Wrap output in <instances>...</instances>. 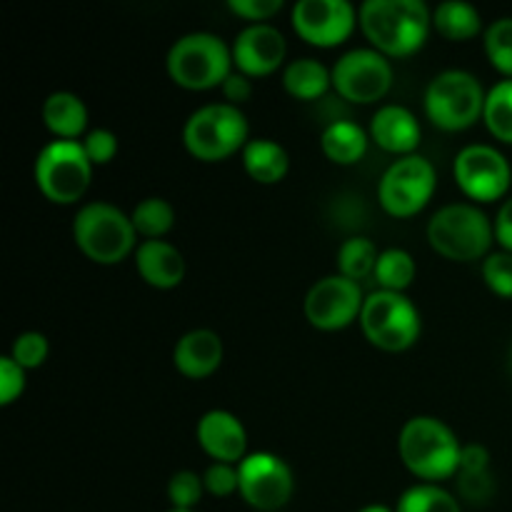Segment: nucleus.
<instances>
[{
    "label": "nucleus",
    "mask_w": 512,
    "mask_h": 512,
    "mask_svg": "<svg viewBox=\"0 0 512 512\" xmlns=\"http://www.w3.org/2000/svg\"><path fill=\"white\" fill-rule=\"evenodd\" d=\"M433 15L423 0H368L360 5V28L385 58H405L428 40Z\"/></svg>",
    "instance_id": "nucleus-1"
},
{
    "label": "nucleus",
    "mask_w": 512,
    "mask_h": 512,
    "mask_svg": "<svg viewBox=\"0 0 512 512\" xmlns=\"http://www.w3.org/2000/svg\"><path fill=\"white\" fill-rule=\"evenodd\" d=\"M398 450L400 460L415 478L438 485L440 480L458 475L463 445L443 420L418 415L400 430Z\"/></svg>",
    "instance_id": "nucleus-2"
},
{
    "label": "nucleus",
    "mask_w": 512,
    "mask_h": 512,
    "mask_svg": "<svg viewBox=\"0 0 512 512\" xmlns=\"http://www.w3.org/2000/svg\"><path fill=\"white\" fill-rule=\"evenodd\" d=\"M428 240L443 258L470 263L488 255L495 228L493 220L478 205L450 203L430 218Z\"/></svg>",
    "instance_id": "nucleus-3"
},
{
    "label": "nucleus",
    "mask_w": 512,
    "mask_h": 512,
    "mask_svg": "<svg viewBox=\"0 0 512 512\" xmlns=\"http://www.w3.org/2000/svg\"><path fill=\"white\" fill-rule=\"evenodd\" d=\"M233 73V50L213 33H188L168 50V75L188 90L218 88Z\"/></svg>",
    "instance_id": "nucleus-4"
},
{
    "label": "nucleus",
    "mask_w": 512,
    "mask_h": 512,
    "mask_svg": "<svg viewBox=\"0 0 512 512\" xmlns=\"http://www.w3.org/2000/svg\"><path fill=\"white\" fill-rule=\"evenodd\" d=\"M135 235L130 215L110 203H88L75 213V245L93 263L115 265L128 258L135 248Z\"/></svg>",
    "instance_id": "nucleus-5"
},
{
    "label": "nucleus",
    "mask_w": 512,
    "mask_h": 512,
    "mask_svg": "<svg viewBox=\"0 0 512 512\" xmlns=\"http://www.w3.org/2000/svg\"><path fill=\"white\" fill-rule=\"evenodd\" d=\"M248 118L230 103H210L195 110L183 130L185 148L205 163H218L243 150L248 140Z\"/></svg>",
    "instance_id": "nucleus-6"
},
{
    "label": "nucleus",
    "mask_w": 512,
    "mask_h": 512,
    "mask_svg": "<svg viewBox=\"0 0 512 512\" xmlns=\"http://www.w3.org/2000/svg\"><path fill=\"white\" fill-rule=\"evenodd\" d=\"M485 98L480 80L468 70H443L425 90V115L438 128L465 130L483 118Z\"/></svg>",
    "instance_id": "nucleus-7"
},
{
    "label": "nucleus",
    "mask_w": 512,
    "mask_h": 512,
    "mask_svg": "<svg viewBox=\"0 0 512 512\" xmlns=\"http://www.w3.org/2000/svg\"><path fill=\"white\" fill-rule=\"evenodd\" d=\"M93 178V163L78 140H53L35 158V183L40 193L58 205L80 200Z\"/></svg>",
    "instance_id": "nucleus-8"
},
{
    "label": "nucleus",
    "mask_w": 512,
    "mask_h": 512,
    "mask_svg": "<svg viewBox=\"0 0 512 512\" xmlns=\"http://www.w3.org/2000/svg\"><path fill=\"white\" fill-rule=\"evenodd\" d=\"M363 333L375 348L385 353L408 350L420 335V313L405 293L375 290L368 295L360 313Z\"/></svg>",
    "instance_id": "nucleus-9"
},
{
    "label": "nucleus",
    "mask_w": 512,
    "mask_h": 512,
    "mask_svg": "<svg viewBox=\"0 0 512 512\" xmlns=\"http://www.w3.org/2000/svg\"><path fill=\"white\" fill-rule=\"evenodd\" d=\"M435 185L438 178L433 163L423 155H405L395 160L380 178V205L395 218H413L430 203Z\"/></svg>",
    "instance_id": "nucleus-10"
},
{
    "label": "nucleus",
    "mask_w": 512,
    "mask_h": 512,
    "mask_svg": "<svg viewBox=\"0 0 512 512\" xmlns=\"http://www.w3.org/2000/svg\"><path fill=\"white\" fill-rule=\"evenodd\" d=\"M453 175L458 188L470 200L493 203L510 190L512 168L503 153L493 145H468L455 155Z\"/></svg>",
    "instance_id": "nucleus-11"
},
{
    "label": "nucleus",
    "mask_w": 512,
    "mask_h": 512,
    "mask_svg": "<svg viewBox=\"0 0 512 512\" xmlns=\"http://www.w3.org/2000/svg\"><path fill=\"white\" fill-rule=\"evenodd\" d=\"M333 85L350 103H375L393 85V65L380 50L355 48L333 65Z\"/></svg>",
    "instance_id": "nucleus-12"
},
{
    "label": "nucleus",
    "mask_w": 512,
    "mask_h": 512,
    "mask_svg": "<svg viewBox=\"0 0 512 512\" xmlns=\"http://www.w3.org/2000/svg\"><path fill=\"white\" fill-rule=\"evenodd\" d=\"M238 490L250 508L275 512L293 495V473L288 463L273 453H250L238 463Z\"/></svg>",
    "instance_id": "nucleus-13"
},
{
    "label": "nucleus",
    "mask_w": 512,
    "mask_h": 512,
    "mask_svg": "<svg viewBox=\"0 0 512 512\" xmlns=\"http://www.w3.org/2000/svg\"><path fill=\"white\" fill-rule=\"evenodd\" d=\"M290 18L295 33L310 45L333 48L353 35L358 10L348 0H298Z\"/></svg>",
    "instance_id": "nucleus-14"
},
{
    "label": "nucleus",
    "mask_w": 512,
    "mask_h": 512,
    "mask_svg": "<svg viewBox=\"0 0 512 512\" xmlns=\"http://www.w3.org/2000/svg\"><path fill=\"white\" fill-rule=\"evenodd\" d=\"M363 293L343 275L320 278L305 295V318L318 330H343L363 313Z\"/></svg>",
    "instance_id": "nucleus-15"
},
{
    "label": "nucleus",
    "mask_w": 512,
    "mask_h": 512,
    "mask_svg": "<svg viewBox=\"0 0 512 512\" xmlns=\"http://www.w3.org/2000/svg\"><path fill=\"white\" fill-rule=\"evenodd\" d=\"M233 65L248 78L270 75L285 60V35L275 25L253 23L238 33L233 43Z\"/></svg>",
    "instance_id": "nucleus-16"
},
{
    "label": "nucleus",
    "mask_w": 512,
    "mask_h": 512,
    "mask_svg": "<svg viewBox=\"0 0 512 512\" xmlns=\"http://www.w3.org/2000/svg\"><path fill=\"white\" fill-rule=\"evenodd\" d=\"M198 443L215 463H240L248 450V433L243 423L228 410H208L198 420Z\"/></svg>",
    "instance_id": "nucleus-17"
},
{
    "label": "nucleus",
    "mask_w": 512,
    "mask_h": 512,
    "mask_svg": "<svg viewBox=\"0 0 512 512\" xmlns=\"http://www.w3.org/2000/svg\"><path fill=\"white\" fill-rule=\"evenodd\" d=\"M173 363L185 378L200 380L213 375L223 363V340L208 328H198L185 333L175 343Z\"/></svg>",
    "instance_id": "nucleus-18"
},
{
    "label": "nucleus",
    "mask_w": 512,
    "mask_h": 512,
    "mask_svg": "<svg viewBox=\"0 0 512 512\" xmlns=\"http://www.w3.org/2000/svg\"><path fill=\"white\" fill-rule=\"evenodd\" d=\"M418 118L403 105H383L370 120V138L388 153L413 155V150L420 145Z\"/></svg>",
    "instance_id": "nucleus-19"
},
{
    "label": "nucleus",
    "mask_w": 512,
    "mask_h": 512,
    "mask_svg": "<svg viewBox=\"0 0 512 512\" xmlns=\"http://www.w3.org/2000/svg\"><path fill=\"white\" fill-rule=\"evenodd\" d=\"M135 268L145 283L160 290L175 288L185 278L183 253L165 240H145L135 250Z\"/></svg>",
    "instance_id": "nucleus-20"
},
{
    "label": "nucleus",
    "mask_w": 512,
    "mask_h": 512,
    "mask_svg": "<svg viewBox=\"0 0 512 512\" xmlns=\"http://www.w3.org/2000/svg\"><path fill=\"white\" fill-rule=\"evenodd\" d=\"M43 123L58 140H75L88 128V108L75 93L58 90L45 98Z\"/></svg>",
    "instance_id": "nucleus-21"
},
{
    "label": "nucleus",
    "mask_w": 512,
    "mask_h": 512,
    "mask_svg": "<svg viewBox=\"0 0 512 512\" xmlns=\"http://www.w3.org/2000/svg\"><path fill=\"white\" fill-rule=\"evenodd\" d=\"M243 165L245 173L260 185H275L288 175L290 158L288 150L278 145L275 140L255 138L243 148Z\"/></svg>",
    "instance_id": "nucleus-22"
},
{
    "label": "nucleus",
    "mask_w": 512,
    "mask_h": 512,
    "mask_svg": "<svg viewBox=\"0 0 512 512\" xmlns=\"http://www.w3.org/2000/svg\"><path fill=\"white\" fill-rule=\"evenodd\" d=\"M323 153L338 165H353L368 150V133L353 120H335L320 135Z\"/></svg>",
    "instance_id": "nucleus-23"
},
{
    "label": "nucleus",
    "mask_w": 512,
    "mask_h": 512,
    "mask_svg": "<svg viewBox=\"0 0 512 512\" xmlns=\"http://www.w3.org/2000/svg\"><path fill=\"white\" fill-rule=\"evenodd\" d=\"M283 85L293 98L315 100L333 85V70L315 58H298L285 65Z\"/></svg>",
    "instance_id": "nucleus-24"
},
{
    "label": "nucleus",
    "mask_w": 512,
    "mask_h": 512,
    "mask_svg": "<svg viewBox=\"0 0 512 512\" xmlns=\"http://www.w3.org/2000/svg\"><path fill=\"white\" fill-rule=\"evenodd\" d=\"M433 28L443 38L460 43V40L475 38L483 30V18L475 5L463 3V0H448L433 10Z\"/></svg>",
    "instance_id": "nucleus-25"
},
{
    "label": "nucleus",
    "mask_w": 512,
    "mask_h": 512,
    "mask_svg": "<svg viewBox=\"0 0 512 512\" xmlns=\"http://www.w3.org/2000/svg\"><path fill=\"white\" fill-rule=\"evenodd\" d=\"M375 280L380 283V290L405 293L410 288V283L415 280L413 255L403 248L383 250L378 258V265H375Z\"/></svg>",
    "instance_id": "nucleus-26"
},
{
    "label": "nucleus",
    "mask_w": 512,
    "mask_h": 512,
    "mask_svg": "<svg viewBox=\"0 0 512 512\" xmlns=\"http://www.w3.org/2000/svg\"><path fill=\"white\" fill-rule=\"evenodd\" d=\"M483 120L495 138L512 145V80H500L488 90Z\"/></svg>",
    "instance_id": "nucleus-27"
},
{
    "label": "nucleus",
    "mask_w": 512,
    "mask_h": 512,
    "mask_svg": "<svg viewBox=\"0 0 512 512\" xmlns=\"http://www.w3.org/2000/svg\"><path fill=\"white\" fill-rule=\"evenodd\" d=\"M378 248L370 243L368 238H350L340 245L338 250V270L343 278L348 280H365L375 275V265H378Z\"/></svg>",
    "instance_id": "nucleus-28"
},
{
    "label": "nucleus",
    "mask_w": 512,
    "mask_h": 512,
    "mask_svg": "<svg viewBox=\"0 0 512 512\" xmlns=\"http://www.w3.org/2000/svg\"><path fill=\"white\" fill-rule=\"evenodd\" d=\"M395 512H463L453 493L435 483H420L405 490Z\"/></svg>",
    "instance_id": "nucleus-29"
},
{
    "label": "nucleus",
    "mask_w": 512,
    "mask_h": 512,
    "mask_svg": "<svg viewBox=\"0 0 512 512\" xmlns=\"http://www.w3.org/2000/svg\"><path fill=\"white\" fill-rule=\"evenodd\" d=\"M135 233L145 235L148 240H160L175 223V210L163 198H145L130 213Z\"/></svg>",
    "instance_id": "nucleus-30"
},
{
    "label": "nucleus",
    "mask_w": 512,
    "mask_h": 512,
    "mask_svg": "<svg viewBox=\"0 0 512 512\" xmlns=\"http://www.w3.org/2000/svg\"><path fill=\"white\" fill-rule=\"evenodd\" d=\"M485 53L495 70L512 80V18H498L485 30Z\"/></svg>",
    "instance_id": "nucleus-31"
},
{
    "label": "nucleus",
    "mask_w": 512,
    "mask_h": 512,
    "mask_svg": "<svg viewBox=\"0 0 512 512\" xmlns=\"http://www.w3.org/2000/svg\"><path fill=\"white\" fill-rule=\"evenodd\" d=\"M205 493L203 478L193 470H178L168 483V498L173 508L193 510Z\"/></svg>",
    "instance_id": "nucleus-32"
},
{
    "label": "nucleus",
    "mask_w": 512,
    "mask_h": 512,
    "mask_svg": "<svg viewBox=\"0 0 512 512\" xmlns=\"http://www.w3.org/2000/svg\"><path fill=\"white\" fill-rule=\"evenodd\" d=\"M48 350V338H45L43 333L28 330V333L15 338L13 348H10V358H13L23 370H35L45 363Z\"/></svg>",
    "instance_id": "nucleus-33"
},
{
    "label": "nucleus",
    "mask_w": 512,
    "mask_h": 512,
    "mask_svg": "<svg viewBox=\"0 0 512 512\" xmlns=\"http://www.w3.org/2000/svg\"><path fill=\"white\" fill-rule=\"evenodd\" d=\"M483 280L495 295L512 298V253L500 250L483 260Z\"/></svg>",
    "instance_id": "nucleus-34"
},
{
    "label": "nucleus",
    "mask_w": 512,
    "mask_h": 512,
    "mask_svg": "<svg viewBox=\"0 0 512 512\" xmlns=\"http://www.w3.org/2000/svg\"><path fill=\"white\" fill-rule=\"evenodd\" d=\"M80 143H83L85 155H88L93 165H105L118 155V138H115L113 130L95 128Z\"/></svg>",
    "instance_id": "nucleus-35"
},
{
    "label": "nucleus",
    "mask_w": 512,
    "mask_h": 512,
    "mask_svg": "<svg viewBox=\"0 0 512 512\" xmlns=\"http://www.w3.org/2000/svg\"><path fill=\"white\" fill-rule=\"evenodd\" d=\"M203 485L210 495L215 498H228L238 490V468H233L230 463H213L203 473Z\"/></svg>",
    "instance_id": "nucleus-36"
},
{
    "label": "nucleus",
    "mask_w": 512,
    "mask_h": 512,
    "mask_svg": "<svg viewBox=\"0 0 512 512\" xmlns=\"http://www.w3.org/2000/svg\"><path fill=\"white\" fill-rule=\"evenodd\" d=\"M493 488L495 485L490 470H480V473H465V470H460L458 473V490L470 503H485V500H490Z\"/></svg>",
    "instance_id": "nucleus-37"
},
{
    "label": "nucleus",
    "mask_w": 512,
    "mask_h": 512,
    "mask_svg": "<svg viewBox=\"0 0 512 512\" xmlns=\"http://www.w3.org/2000/svg\"><path fill=\"white\" fill-rule=\"evenodd\" d=\"M25 390V370L10 355L0 358V403L10 405Z\"/></svg>",
    "instance_id": "nucleus-38"
},
{
    "label": "nucleus",
    "mask_w": 512,
    "mask_h": 512,
    "mask_svg": "<svg viewBox=\"0 0 512 512\" xmlns=\"http://www.w3.org/2000/svg\"><path fill=\"white\" fill-rule=\"evenodd\" d=\"M230 10L235 15L245 20H253V23H263V20L273 18L280 8H283V0H230Z\"/></svg>",
    "instance_id": "nucleus-39"
},
{
    "label": "nucleus",
    "mask_w": 512,
    "mask_h": 512,
    "mask_svg": "<svg viewBox=\"0 0 512 512\" xmlns=\"http://www.w3.org/2000/svg\"><path fill=\"white\" fill-rule=\"evenodd\" d=\"M220 88H223L225 100H228L230 105H235V108H240L243 103H248L250 95H253V83H250L248 75H243L240 70L230 73L228 80H225Z\"/></svg>",
    "instance_id": "nucleus-40"
},
{
    "label": "nucleus",
    "mask_w": 512,
    "mask_h": 512,
    "mask_svg": "<svg viewBox=\"0 0 512 512\" xmlns=\"http://www.w3.org/2000/svg\"><path fill=\"white\" fill-rule=\"evenodd\" d=\"M460 470H465V473H480V470H490V453L478 443L463 445V453H460Z\"/></svg>",
    "instance_id": "nucleus-41"
},
{
    "label": "nucleus",
    "mask_w": 512,
    "mask_h": 512,
    "mask_svg": "<svg viewBox=\"0 0 512 512\" xmlns=\"http://www.w3.org/2000/svg\"><path fill=\"white\" fill-rule=\"evenodd\" d=\"M493 228H495V240L503 245V250L512 253V198H508L503 205H500L498 215H495L493 220Z\"/></svg>",
    "instance_id": "nucleus-42"
},
{
    "label": "nucleus",
    "mask_w": 512,
    "mask_h": 512,
    "mask_svg": "<svg viewBox=\"0 0 512 512\" xmlns=\"http://www.w3.org/2000/svg\"><path fill=\"white\" fill-rule=\"evenodd\" d=\"M358 512H393V510L385 508V505H365V508L358 510Z\"/></svg>",
    "instance_id": "nucleus-43"
},
{
    "label": "nucleus",
    "mask_w": 512,
    "mask_h": 512,
    "mask_svg": "<svg viewBox=\"0 0 512 512\" xmlns=\"http://www.w3.org/2000/svg\"><path fill=\"white\" fill-rule=\"evenodd\" d=\"M168 512H193V510H178V508H173V510H168Z\"/></svg>",
    "instance_id": "nucleus-44"
}]
</instances>
